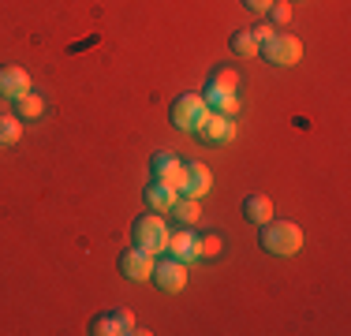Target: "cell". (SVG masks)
I'll return each mask as SVG.
<instances>
[{
  "mask_svg": "<svg viewBox=\"0 0 351 336\" xmlns=\"http://www.w3.org/2000/svg\"><path fill=\"white\" fill-rule=\"evenodd\" d=\"M131 239H135L138 250L146 254H161L169 247V224H165V213H142L131 224Z\"/></svg>",
  "mask_w": 351,
  "mask_h": 336,
  "instance_id": "3957f363",
  "label": "cell"
},
{
  "mask_svg": "<svg viewBox=\"0 0 351 336\" xmlns=\"http://www.w3.org/2000/svg\"><path fill=\"white\" fill-rule=\"evenodd\" d=\"M210 187H213L210 168H206L202 161H187V168H183V183H180V195L183 198H202V195H210Z\"/></svg>",
  "mask_w": 351,
  "mask_h": 336,
  "instance_id": "ba28073f",
  "label": "cell"
},
{
  "mask_svg": "<svg viewBox=\"0 0 351 336\" xmlns=\"http://www.w3.org/2000/svg\"><path fill=\"white\" fill-rule=\"evenodd\" d=\"M142 198H146V206L154 209V213H172V206H176V198H180V191L169 187V183H161V180H154L146 191H142Z\"/></svg>",
  "mask_w": 351,
  "mask_h": 336,
  "instance_id": "7c38bea8",
  "label": "cell"
},
{
  "mask_svg": "<svg viewBox=\"0 0 351 336\" xmlns=\"http://www.w3.org/2000/svg\"><path fill=\"white\" fill-rule=\"evenodd\" d=\"M23 94H30V75L15 64H4L0 67V97H12L19 101Z\"/></svg>",
  "mask_w": 351,
  "mask_h": 336,
  "instance_id": "8fae6325",
  "label": "cell"
},
{
  "mask_svg": "<svg viewBox=\"0 0 351 336\" xmlns=\"http://www.w3.org/2000/svg\"><path fill=\"white\" fill-rule=\"evenodd\" d=\"M250 34H254V41H258V45H262L265 38H273V27H254Z\"/></svg>",
  "mask_w": 351,
  "mask_h": 336,
  "instance_id": "cb8c5ba5",
  "label": "cell"
},
{
  "mask_svg": "<svg viewBox=\"0 0 351 336\" xmlns=\"http://www.w3.org/2000/svg\"><path fill=\"white\" fill-rule=\"evenodd\" d=\"M258 243H262V250H269L277 258H291L303 250V228L291 221H269V224H262Z\"/></svg>",
  "mask_w": 351,
  "mask_h": 336,
  "instance_id": "7a4b0ae2",
  "label": "cell"
},
{
  "mask_svg": "<svg viewBox=\"0 0 351 336\" xmlns=\"http://www.w3.org/2000/svg\"><path fill=\"white\" fill-rule=\"evenodd\" d=\"M23 139V123L15 116H0V146H15Z\"/></svg>",
  "mask_w": 351,
  "mask_h": 336,
  "instance_id": "2e32d148",
  "label": "cell"
},
{
  "mask_svg": "<svg viewBox=\"0 0 351 336\" xmlns=\"http://www.w3.org/2000/svg\"><path fill=\"white\" fill-rule=\"evenodd\" d=\"M273 198L269 195H247V202H243V217L250 224H269L273 221Z\"/></svg>",
  "mask_w": 351,
  "mask_h": 336,
  "instance_id": "5bb4252c",
  "label": "cell"
},
{
  "mask_svg": "<svg viewBox=\"0 0 351 336\" xmlns=\"http://www.w3.org/2000/svg\"><path fill=\"white\" fill-rule=\"evenodd\" d=\"M90 336H120V325H116L112 310H108V314H97L94 322H90Z\"/></svg>",
  "mask_w": 351,
  "mask_h": 336,
  "instance_id": "d6986e66",
  "label": "cell"
},
{
  "mask_svg": "<svg viewBox=\"0 0 351 336\" xmlns=\"http://www.w3.org/2000/svg\"><path fill=\"white\" fill-rule=\"evenodd\" d=\"M19 116H23V120H38V116H45V101H41L34 90H30V94H23L19 97Z\"/></svg>",
  "mask_w": 351,
  "mask_h": 336,
  "instance_id": "9a60e30c",
  "label": "cell"
},
{
  "mask_svg": "<svg viewBox=\"0 0 351 336\" xmlns=\"http://www.w3.org/2000/svg\"><path fill=\"white\" fill-rule=\"evenodd\" d=\"M206 108L210 112H224V116H236L239 112V71L232 67H217L206 82Z\"/></svg>",
  "mask_w": 351,
  "mask_h": 336,
  "instance_id": "6da1fadb",
  "label": "cell"
},
{
  "mask_svg": "<svg viewBox=\"0 0 351 336\" xmlns=\"http://www.w3.org/2000/svg\"><path fill=\"white\" fill-rule=\"evenodd\" d=\"M243 4L250 8V12H269V4H273V0H243Z\"/></svg>",
  "mask_w": 351,
  "mask_h": 336,
  "instance_id": "603a6c76",
  "label": "cell"
},
{
  "mask_svg": "<svg viewBox=\"0 0 351 336\" xmlns=\"http://www.w3.org/2000/svg\"><path fill=\"white\" fill-rule=\"evenodd\" d=\"M120 273L128 276V280H149V276H154V254H146V250H138V247L123 250Z\"/></svg>",
  "mask_w": 351,
  "mask_h": 336,
  "instance_id": "30bf717a",
  "label": "cell"
},
{
  "mask_svg": "<svg viewBox=\"0 0 351 336\" xmlns=\"http://www.w3.org/2000/svg\"><path fill=\"white\" fill-rule=\"evenodd\" d=\"M154 284L161 291H169V296H180L183 288H187V262H180V258H165V262H154Z\"/></svg>",
  "mask_w": 351,
  "mask_h": 336,
  "instance_id": "8992f818",
  "label": "cell"
},
{
  "mask_svg": "<svg viewBox=\"0 0 351 336\" xmlns=\"http://www.w3.org/2000/svg\"><path fill=\"white\" fill-rule=\"evenodd\" d=\"M112 317H116V325H120V336H131V333H138V325H135V314H131V310H112Z\"/></svg>",
  "mask_w": 351,
  "mask_h": 336,
  "instance_id": "7402d4cb",
  "label": "cell"
},
{
  "mask_svg": "<svg viewBox=\"0 0 351 336\" xmlns=\"http://www.w3.org/2000/svg\"><path fill=\"white\" fill-rule=\"evenodd\" d=\"M183 168H187V161H180V157L169 154V149L154 154V161H149V172H154V180L169 183V187H176V191H180V183H183Z\"/></svg>",
  "mask_w": 351,
  "mask_h": 336,
  "instance_id": "9c48e42d",
  "label": "cell"
},
{
  "mask_svg": "<svg viewBox=\"0 0 351 336\" xmlns=\"http://www.w3.org/2000/svg\"><path fill=\"white\" fill-rule=\"evenodd\" d=\"M224 250V239L217 232H210V235H198V258H217Z\"/></svg>",
  "mask_w": 351,
  "mask_h": 336,
  "instance_id": "ffe728a7",
  "label": "cell"
},
{
  "mask_svg": "<svg viewBox=\"0 0 351 336\" xmlns=\"http://www.w3.org/2000/svg\"><path fill=\"white\" fill-rule=\"evenodd\" d=\"M169 250L172 258H180V262H195L198 258V235L191 228H180V232H169Z\"/></svg>",
  "mask_w": 351,
  "mask_h": 336,
  "instance_id": "4fadbf2b",
  "label": "cell"
},
{
  "mask_svg": "<svg viewBox=\"0 0 351 336\" xmlns=\"http://www.w3.org/2000/svg\"><path fill=\"white\" fill-rule=\"evenodd\" d=\"M206 112H210V108H206V97H202V94H183V97L172 101V112H169V116H172V128L195 134Z\"/></svg>",
  "mask_w": 351,
  "mask_h": 336,
  "instance_id": "5b68a950",
  "label": "cell"
},
{
  "mask_svg": "<svg viewBox=\"0 0 351 336\" xmlns=\"http://www.w3.org/2000/svg\"><path fill=\"white\" fill-rule=\"evenodd\" d=\"M172 213L180 217V224H195L198 221V198H176V206H172Z\"/></svg>",
  "mask_w": 351,
  "mask_h": 336,
  "instance_id": "ac0fdd59",
  "label": "cell"
},
{
  "mask_svg": "<svg viewBox=\"0 0 351 336\" xmlns=\"http://www.w3.org/2000/svg\"><path fill=\"white\" fill-rule=\"evenodd\" d=\"M269 19H273V27H288V23H291V4H288V0H273V4H269Z\"/></svg>",
  "mask_w": 351,
  "mask_h": 336,
  "instance_id": "44dd1931",
  "label": "cell"
},
{
  "mask_svg": "<svg viewBox=\"0 0 351 336\" xmlns=\"http://www.w3.org/2000/svg\"><path fill=\"white\" fill-rule=\"evenodd\" d=\"M195 134L202 142H232V139H236V120L224 116V112H206Z\"/></svg>",
  "mask_w": 351,
  "mask_h": 336,
  "instance_id": "52a82bcc",
  "label": "cell"
},
{
  "mask_svg": "<svg viewBox=\"0 0 351 336\" xmlns=\"http://www.w3.org/2000/svg\"><path fill=\"white\" fill-rule=\"evenodd\" d=\"M258 53H262L269 64H277V67H291V64L303 60V41H299L295 34L273 30V38H265L262 45H258Z\"/></svg>",
  "mask_w": 351,
  "mask_h": 336,
  "instance_id": "277c9868",
  "label": "cell"
},
{
  "mask_svg": "<svg viewBox=\"0 0 351 336\" xmlns=\"http://www.w3.org/2000/svg\"><path fill=\"white\" fill-rule=\"evenodd\" d=\"M232 53H239V56H258V41H254V34L250 30H239V34H232Z\"/></svg>",
  "mask_w": 351,
  "mask_h": 336,
  "instance_id": "e0dca14e",
  "label": "cell"
}]
</instances>
